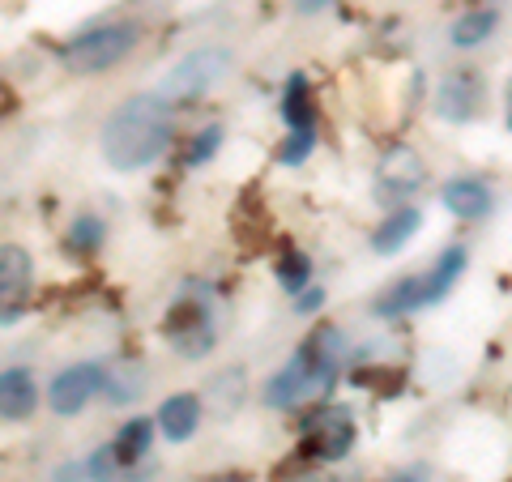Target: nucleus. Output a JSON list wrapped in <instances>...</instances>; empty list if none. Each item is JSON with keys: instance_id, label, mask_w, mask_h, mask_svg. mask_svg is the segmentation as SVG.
Here are the masks:
<instances>
[{"instance_id": "f257e3e1", "label": "nucleus", "mask_w": 512, "mask_h": 482, "mask_svg": "<svg viewBox=\"0 0 512 482\" xmlns=\"http://www.w3.org/2000/svg\"><path fill=\"white\" fill-rule=\"evenodd\" d=\"M167 103L158 94H133L124 99L116 111L107 116L103 133H99V146L103 158L116 171L133 175V171H146L154 158H163L167 141H171V116H167Z\"/></svg>"}, {"instance_id": "f03ea898", "label": "nucleus", "mask_w": 512, "mask_h": 482, "mask_svg": "<svg viewBox=\"0 0 512 482\" xmlns=\"http://www.w3.org/2000/svg\"><path fill=\"white\" fill-rule=\"evenodd\" d=\"M338 359H342V333L338 329H316L308 342H303L295 355L265 380V393H261L265 406L291 410L303 397L320 393L333 380V372H338Z\"/></svg>"}, {"instance_id": "7ed1b4c3", "label": "nucleus", "mask_w": 512, "mask_h": 482, "mask_svg": "<svg viewBox=\"0 0 512 482\" xmlns=\"http://www.w3.org/2000/svg\"><path fill=\"white\" fill-rule=\"evenodd\" d=\"M137 43H141L137 22H103V26H90L82 35H73L64 43L60 60L73 77H99V73L116 69V64H124L133 56Z\"/></svg>"}, {"instance_id": "20e7f679", "label": "nucleus", "mask_w": 512, "mask_h": 482, "mask_svg": "<svg viewBox=\"0 0 512 482\" xmlns=\"http://www.w3.org/2000/svg\"><path fill=\"white\" fill-rule=\"evenodd\" d=\"M231 69V52L227 47H197L171 64V69L154 82V94L163 99L167 107H180V103H192L201 94H210L222 77Z\"/></svg>"}, {"instance_id": "39448f33", "label": "nucleus", "mask_w": 512, "mask_h": 482, "mask_svg": "<svg viewBox=\"0 0 512 482\" xmlns=\"http://www.w3.org/2000/svg\"><path fill=\"white\" fill-rule=\"evenodd\" d=\"M167 342L175 355L184 359H205L218 342V320L205 299H180L167 316Z\"/></svg>"}, {"instance_id": "423d86ee", "label": "nucleus", "mask_w": 512, "mask_h": 482, "mask_svg": "<svg viewBox=\"0 0 512 482\" xmlns=\"http://www.w3.org/2000/svg\"><path fill=\"white\" fill-rule=\"evenodd\" d=\"M355 414L346 406H320L303 419V453L316 461H342L355 448Z\"/></svg>"}, {"instance_id": "0eeeda50", "label": "nucleus", "mask_w": 512, "mask_h": 482, "mask_svg": "<svg viewBox=\"0 0 512 482\" xmlns=\"http://www.w3.org/2000/svg\"><path fill=\"white\" fill-rule=\"evenodd\" d=\"M107 384V372L99 363H73L64 367L60 376H52V389H47V406H52V414H60V419H73V414L86 410L90 397H99Z\"/></svg>"}, {"instance_id": "6e6552de", "label": "nucleus", "mask_w": 512, "mask_h": 482, "mask_svg": "<svg viewBox=\"0 0 512 482\" xmlns=\"http://www.w3.org/2000/svg\"><path fill=\"white\" fill-rule=\"evenodd\" d=\"M478 107H483V77L474 69L444 73V82L436 86V116L448 124H470Z\"/></svg>"}, {"instance_id": "1a4fd4ad", "label": "nucleus", "mask_w": 512, "mask_h": 482, "mask_svg": "<svg viewBox=\"0 0 512 482\" xmlns=\"http://www.w3.org/2000/svg\"><path fill=\"white\" fill-rule=\"evenodd\" d=\"M376 184L384 197H414L427 184V163L414 146H389L376 167Z\"/></svg>"}, {"instance_id": "9d476101", "label": "nucleus", "mask_w": 512, "mask_h": 482, "mask_svg": "<svg viewBox=\"0 0 512 482\" xmlns=\"http://www.w3.org/2000/svg\"><path fill=\"white\" fill-rule=\"evenodd\" d=\"M30 291V252L22 244H5L0 248V299H5V325L22 316V303Z\"/></svg>"}, {"instance_id": "9b49d317", "label": "nucleus", "mask_w": 512, "mask_h": 482, "mask_svg": "<svg viewBox=\"0 0 512 482\" xmlns=\"http://www.w3.org/2000/svg\"><path fill=\"white\" fill-rule=\"evenodd\" d=\"M440 205H444V210L453 214V218H461V222H478V218L491 214L495 197H491L487 180H474V175H457V180H448V184L440 188Z\"/></svg>"}, {"instance_id": "f8f14e48", "label": "nucleus", "mask_w": 512, "mask_h": 482, "mask_svg": "<svg viewBox=\"0 0 512 482\" xmlns=\"http://www.w3.org/2000/svg\"><path fill=\"white\" fill-rule=\"evenodd\" d=\"M466 261H470L466 244H448L436 256V265L423 273V308H436V303H444L453 295V286L461 282V273H466Z\"/></svg>"}, {"instance_id": "ddd939ff", "label": "nucleus", "mask_w": 512, "mask_h": 482, "mask_svg": "<svg viewBox=\"0 0 512 482\" xmlns=\"http://www.w3.org/2000/svg\"><path fill=\"white\" fill-rule=\"evenodd\" d=\"M201 410H205V401L197 393H171L163 406H158V431H163L171 444H184L192 431L201 427Z\"/></svg>"}, {"instance_id": "4468645a", "label": "nucleus", "mask_w": 512, "mask_h": 482, "mask_svg": "<svg viewBox=\"0 0 512 482\" xmlns=\"http://www.w3.org/2000/svg\"><path fill=\"white\" fill-rule=\"evenodd\" d=\"M35 406H39L35 376H30L26 367H5V376H0V410H5V419L22 423L35 414Z\"/></svg>"}, {"instance_id": "2eb2a0df", "label": "nucleus", "mask_w": 512, "mask_h": 482, "mask_svg": "<svg viewBox=\"0 0 512 482\" xmlns=\"http://www.w3.org/2000/svg\"><path fill=\"white\" fill-rule=\"evenodd\" d=\"M419 227H423V210H414V205H397V210L372 231V248H376L380 256L402 252L410 239L419 235Z\"/></svg>"}, {"instance_id": "dca6fc26", "label": "nucleus", "mask_w": 512, "mask_h": 482, "mask_svg": "<svg viewBox=\"0 0 512 482\" xmlns=\"http://www.w3.org/2000/svg\"><path fill=\"white\" fill-rule=\"evenodd\" d=\"M495 30H500V13L495 9H470L453 22L448 39H453V47H461V52H470V47H483Z\"/></svg>"}, {"instance_id": "f3484780", "label": "nucleus", "mask_w": 512, "mask_h": 482, "mask_svg": "<svg viewBox=\"0 0 512 482\" xmlns=\"http://www.w3.org/2000/svg\"><path fill=\"white\" fill-rule=\"evenodd\" d=\"M150 444H154V419H146V414L128 419V423L116 431V440H111V448H116V457H120L124 470L146 457V453H150Z\"/></svg>"}, {"instance_id": "a211bd4d", "label": "nucleus", "mask_w": 512, "mask_h": 482, "mask_svg": "<svg viewBox=\"0 0 512 482\" xmlns=\"http://www.w3.org/2000/svg\"><path fill=\"white\" fill-rule=\"evenodd\" d=\"M282 120H286V128H316V107H312L308 77H303V73L286 77V90H282Z\"/></svg>"}, {"instance_id": "6ab92c4d", "label": "nucleus", "mask_w": 512, "mask_h": 482, "mask_svg": "<svg viewBox=\"0 0 512 482\" xmlns=\"http://www.w3.org/2000/svg\"><path fill=\"white\" fill-rule=\"evenodd\" d=\"M423 308V273H406L397 286H389L380 299H376V316H406V312H419Z\"/></svg>"}, {"instance_id": "aec40b11", "label": "nucleus", "mask_w": 512, "mask_h": 482, "mask_svg": "<svg viewBox=\"0 0 512 482\" xmlns=\"http://www.w3.org/2000/svg\"><path fill=\"white\" fill-rule=\"evenodd\" d=\"M141 389H146V376H141V367H116V372H107V384H103V393L116 401V406L137 401Z\"/></svg>"}, {"instance_id": "412c9836", "label": "nucleus", "mask_w": 512, "mask_h": 482, "mask_svg": "<svg viewBox=\"0 0 512 482\" xmlns=\"http://www.w3.org/2000/svg\"><path fill=\"white\" fill-rule=\"evenodd\" d=\"M278 282H282V291L303 295L312 286V261L303 252H286L278 261Z\"/></svg>"}, {"instance_id": "4be33fe9", "label": "nucleus", "mask_w": 512, "mask_h": 482, "mask_svg": "<svg viewBox=\"0 0 512 482\" xmlns=\"http://www.w3.org/2000/svg\"><path fill=\"white\" fill-rule=\"evenodd\" d=\"M222 124H205L197 137H192V146H188V154H184V167H201V163H210V158L218 154V146H222Z\"/></svg>"}, {"instance_id": "5701e85b", "label": "nucleus", "mask_w": 512, "mask_h": 482, "mask_svg": "<svg viewBox=\"0 0 512 482\" xmlns=\"http://www.w3.org/2000/svg\"><path fill=\"white\" fill-rule=\"evenodd\" d=\"M99 244H103V218L77 214L73 227H69V248H73V252H94Z\"/></svg>"}, {"instance_id": "b1692460", "label": "nucleus", "mask_w": 512, "mask_h": 482, "mask_svg": "<svg viewBox=\"0 0 512 482\" xmlns=\"http://www.w3.org/2000/svg\"><path fill=\"white\" fill-rule=\"evenodd\" d=\"M120 470H124V465H120V457H116V448H111V444H103L99 453H90L86 465H82V474L90 482H116Z\"/></svg>"}, {"instance_id": "393cba45", "label": "nucleus", "mask_w": 512, "mask_h": 482, "mask_svg": "<svg viewBox=\"0 0 512 482\" xmlns=\"http://www.w3.org/2000/svg\"><path fill=\"white\" fill-rule=\"evenodd\" d=\"M312 146H316V128H291V133H286V146L278 154V163L282 167H299L303 158L312 154Z\"/></svg>"}, {"instance_id": "a878e982", "label": "nucleus", "mask_w": 512, "mask_h": 482, "mask_svg": "<svg viewBox=\"0 0 512 482\" xmlns=\"http://www.w3.org/2000/svg\"><path fill=\"white\" fill-rule=\"evenodd\" d=\"M320 303H325V291H316V286H308L303 295H295V312L308 316V312H316V308H320Z\"/></svg>"}, {"instance_id": "bb28decb", "label": "nucleus", "mask_w": 512, "mask_h": 482, "mask_svg": "<svg viewBox=\"0 0 512 482\" xmlns=\"http://www.w3.org/2000/svg\"><path fill=\"white\" fill-rule=\"evenodd\" d=\"M286 482H338L333 474H320V470H308V474H291Z\"/></svg>"}, {"instance_id": "cd10ccee", "label": "nucleus", "mask_w": 512, "mask_h": 482, "mask_svg": "<svg viewBox=\"0 0 512 482\" xmlns=\"http://www.w3.org/2000/svg\"><path fill=\"white\" fill-rule=\"evenodd\" d=\"M325 5H333V0H295V9H299V13H320Z\"/></svg>"}, {"instance_id": "c85d7f7f", "label": "nucleus", "mask_w": 512, "mask_h": 482, "mask_svg": "<svg viewBox=\"0 0 512 482\" xmlns=\"http://www.w3.org/2000/svg\"><path fill=\"white\" fill-rule=\"evenodd\" d=\"M384 482H423V470H406V474H393V478H384Z\"/></svg>"}, {"instance_id": "c756f323", "label": "nucleus", "mask_w": 512, "mask_h": 482, "mask_svg": "<svg viewBox=\"0 0 512 482\" xmlns=\"http://www.w3.org/2000/svg\"><path fill=\"white\" fill-rule=\"evenodd\" d=\"M508 128H512V94H508Z\"/></svg>"}]
</instances>
